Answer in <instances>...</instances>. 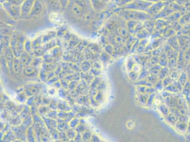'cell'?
<instances>
[{"mask_svg":"<svg viewBox=\"0 0 190 142\" xmlns=\"http://www.w3.org/2000/svg\"><path fill=\"white\" fill-rule=\"evenodd\" d=\"M1 6L13 20L17 21L21 19V6L8 1L1 3Z\"/></svg>","mask_w":190,"mask_h":142,"instance_id":"obj_1","label":"cell"},{"mask_svg":"<svg viewBox=\"0 0 190 142\" xmlns=\"http://www.w3.org/2000/svg\"><path fill=\"white\" fill-rule=\"evenodd\" d=\"M46 10L45 4L43 0H36L32 9L31 10L30 15L29 16V18L37 17L41 15L43 12ZM28 18V19H29Z\"/></svg>","mask_w":190,"mask_h":142,"instance_id":"obj_2","label":"cell"},{"mask_svg":"<svg viewBox=\"0 0 190 142\" xmlns=\"http://www.w3.org/2000/svg\"><path fill=\"white\" fill-rule=\"evenodd\" d=\"M46 11L49 13H59L63 10L59 0H43Z\"/></svg>","mask_w":190,"mask_h":142,"instance_id":"obj_3","label":"cell"},{"mask_svg":"<svg viewBox=\"0 0 190 142\" xmlns=\"http://www.w3.org/2000/svg\"><path fill=\"white\" fill-rule=\"evenodd\" d=\"M35 1L36 0H25L21 6V19L29 18Z\"/></svg>","mask_w":190,"mask_h":142,"instance_id":"obj_4","label":"cell"},{"mask_svg":"<svg viewBox=\"0 0 190 142\" xmlns=\"http://www.w3.org/2000/svg\"><path fill=\"white\" fill-rule=\"evenodd\" d=\"M70 10L72 15L76 17H81L84 13L83 8L77 3L72 4L70 7Z\"/></svg>","mask_w":190,"mask_h":142,"instance_id":"obj_5","label":"cell"},{"mask_svg":"<svg viewBox=\"0 0 190 142\" xmlns=\"http://www.w3.org/2000/svg\"><path fill=\"white\" fill-rule=\"evenodd\" d=\"M1 21L3 23L9 25L14 24L15 21L4 10L1 6Z\"/></svg>","mask_w":190,"mask_h":142,"instance_id":"obj_6","label":"cell"},{"mask_svg":"<svg viewBox=\"0 0 190 142\" xmlns=\"http://www.w3.org/2000/svg\"><path fill=\"white\" fill-rule=\"evenodd\" d=\"M91 1L94 8L96 10H100L103 6V1L102 0H91Z\"/></svg>","mask_w":190,"mask_h":142,"instance_id":"obj_7","label":"cell"},{"mask_svg":"<svg viewBox=\"0 0 190 142\" xmlns=\"http://www.w3.org/2000/svg\"><path fill=\"white\" fill-rule=\"evenodd\" d=\"M178 82H175L173 83V85H170L169 86L167 87L166 89L170 91H173V92H178V89H179V85L180 84H179Z\"/></svg>","mask_w":190,"mask_h":142,"instance_id":"obj_8","label":"cell"},{"mask_svg":"<svg viewBox=\"0 0 190 142\" xmlns=\"http://www.w3.org/2000/svg\"><path fill=\"white\" fill-rule=\"evenodd\" d=\"M160 66H155L154 67L151 68V69L150 70V73H151L152 75H156L160 73Z\"/></svg>","mask_w":190,"mask_h":142,"instance_id":"obj_9","label":"cell"},{"mask_svg":"<svg viewBox=\"0 0 190 142\" xmlns=\"http://www.w3.org/2000/svg\"><path fill=\"white\" fill-rule=\"evenodd\" d=\"M168 73V70L167 68H163L161 71H160V73H159V78L161 79H162L167 75Z\"/></svg>","mask_w":190,"mask_h":142,"instance_id":"obj_10","label":"cell"},{"mask_svg":"<svg viewBox=\"0 0 190 142\" xmlns=\"http://www.w3.org/2000/svg\"><path fill=\"white\" fill-rule=\"evenodd\" d=\"M167 58L165 55H162L159 59V64L162 66H166L167 64Z\"/></svg>","mask_w":190,"mask_h":142,"instance_id":"obj_11","label":"cell"},{"mask_svg":"<svg viewBox=\"0 0 190 142\" xmlns=\"http://www.w3.org/2000/svg\"><path fill=\"white\" fill-rule=\"evenodd\" d=\"M59 1L61 4L63 10L67 8L68 5H69L70 0H59Z\"/></svg>","mask_w":190,"mask_h":142,"instance_id":"obj_12","label":"cell"},{"mask_svg":"<svg viewBox=\"0 0 190 142\" xmlns=\"http://www.w3.org/2000/svg\"><path fill=\"white\" fill-rule=\"evenodd\" d=\"M137 85H147V86L151 87L152 85L151 83L148 81L146 80H142L137 82Z\"/></svg>","mask_w":190,"mask_h":142,"instance_id":"obj_13","label":"cell"},{"mask_svg":"<svg viewBox=\"0 0 190 142\" xmlns=\"http://www.w3.org/2000/svg\"><path fill=\"white\" fill-rule=\"evenodd\" d=\"M173 82V79L170 78L169 77L166 78V79H165L164 80L163 82V86H167L168 85L171 84V83H172Z\"/></svg>","mask_w":190,"mask_h":142,"instance_id":"obj_14","label":"cell"},{"mask_svg":"<svg viewBox=\"0 0 190 142\" xmlns=\"http://www.w3.org/2000/svg\"><path fill=\"white\" fill-rule=\"evenodd\" d=\"M25 0H8L7 1L11 2L12 4H15L18 6H21Z\"/></svg>","mask_w":190,"mask_h":142,"instance_id":"obj_15","label":"cell"},{"mask_svg":"<svg viewBox=\"0 0 190 142\" xmlns=\"http://www.w3.org/2000/svg\"><path fill=\"white\" fill-rule=\"evenodd\" d=\"M148 98L149 96L146 95V94H141L139 97V100L142 103H146Z\"/></svg>","mask_w":190,"mask_h":142,"instance_id":"obj_16","label":"cell"},{"mask_svg":"<svg viewBox=\"0 0 190 142\" xmlns=\"http://www.w3.org/2000/svg\"><path fill=\"white\" fill-rule=\"evenodd\" d=\"M157 78L156 75H152L151 76H149L147 78V81L150 82L151 83H154L157 81Z\"/></svg>","mask_w":190,"mask_h":142,"instance_id":"obj_17","label":"cell"},{"mask_svg":"<svg viewBox=\"0 0 190 142\" xmlns=\"http://www.w3.org/2000/svg\"><path fill=\"white\" fill-rule=\"evenodd\" d=\"M155 94L152 93L150 95L149 98H148V102H147V105H151L153 103L154 98Z\"/></svg>","mask_w":190,"mask_h":142,"instance_id":"obj_18","label":"cell"},{"mask_svg":"<svg viewBox=\"0 0 190 142\" xmlns=\"http://www.w3.org/2000/svg\"><path fill=\"white\" fill-rule=\"evenodd\" d=\"M129 75H130L131 79L133 81H135L137 79V74H136L135 72H131Z\"/></svg>","mask_w":190,"mask_h":142,"instance_id":"obj_19","label":"cell"},{"mask_svg":"<svg viewBox=\"0 0 190 142\" xmlns=\"http://www.w3.org/2000/svg\"><path fill=\"white\" fill-rule=\"evenodd\" d=\"M149 72L144 71V72H143V73H142V74H141L140 76H139V80H141V79L145 77H147V76H149Z\"/></svg>","mask_w":190,"mask_h":142,"instance_id":"obj_20","label":"cell"},{"mask_svg":"<svg viewBox=\"0 0 190 142\" xmlns=\"http://www.w3.org/2000/svg\"><path fill=\"white\" fill-rule=\"evenodd\" d=\"M163 87V82H162L161 81H159V82L157 83L156 86V88H157V89L158 90H161L162 89Z\"/></svg>","mask_w":190,"mask_h":142,"instance_id":"obj_21","label":"cell"},{"mask_svg":"<svg viewBox=\"0 0 190 142\" xmlns=\"http://www.w3.org/2000/svg\"><path fill=\"white\" fill-rule=\"evenodd\" d=\"M138 90L139 93H144L146 91V87H139Z\"/></svg>","mask_w":190,"mask_h":142,"instance_id":"obj_22","label":"cell"},{"mask_svg":"<svg viewBox=\"0 0 190 142\" xmlns=\"http://www.w3.org/2000/svg\"><path fill=\"white\" fill-rule=\"evenodd\" d=\"M8 0H1V3H2V2H4L5 1H7Z\"/></svg>","mask_w":190,"mask_h":142,"instance_id":"obj_23","label":"cell"}]
</instances>
